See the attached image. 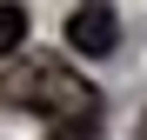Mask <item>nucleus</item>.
<instances>
[{
	"instance_id": "2",
	"label": "nucleus",
	"mask_w": 147,
	"mask_h": 140,
	"mask_svg": "<svg viewBox=\"0 0 147 140\" xmlns=\"http://www.w3.org/2000/svg\"><path fill=\"white\" fill-rule=\"evenodd\" d=\"M67 47L87 54V60L114 54V47H120V13L107 7V0H80V7L67 13Z\"/></svg>"
},
{
	"instance_id": "4",
	"label": "nucleus",
	"mask_w": 147,
	"mask_h": 140,
	"mask_svg": "<svg viewBox=\"0 0 147 140\" xmlns=\"http://www.w3.org/2000/svg\"><path fill=\"white\" fill-rule=\"evenodd\" d=\"M94 127H100V120H54L47 140H94Z\"/></svg>"
},
{
	"instance_id": "3",
	"label": "nucleus",
	"mask_w": 147,
	"mask_h": 140,
	"mask_svg": "<svg viewBox=\"0 0 147 140\" xmlns=\"http://www.w3.org/2000/svg\"><path fill=\"white\" fill-rule=\"evenodd\" d=\"M27 40V7H13V0H0V60L13 54V47Z\"/></svg>"
},
{
	"instance_id": "5",
	"label": "nucleus",
	"mask_w": 147,
	"mask_h": 140,
	"mask_svg": "<svg viewBox=\"0 0 147 140\" xmlns=\"http://www.w3.org/2000/svg\"><path fill=\"white\" fill-rule=\"evenodd\" d=\"M140 140H147V113H140Z\"/></svg>"
},
{
	"instance_id": "1",
	"label": "nucleus",
	"mask_w": 147,
	"mask_h": 140,
	"mask_svg": "<svg viewBox=\"0 0 147 140\" xmlns=\"http://www.w3.org/2000/svg\"><path fill=\"white\" fill-rule=\"evenodd\" d=\"M0 100L20 113H47V120H100V93L87 74H74L60 54H20L0 74Z\"/></svg>"
}]
</instances>
